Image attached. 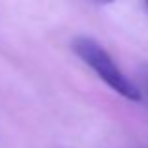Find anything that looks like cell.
Listing matches in <instances>:
<instances>
[{"label":"cell","instance_id":"obj_2","mask_svg":"<svg viewBox=\"0 0 148 148\" xmlns=\"http://www.w3.org/2000/svg\"><path fill=\"white\" fill-rule=\"evenodd\" d=\"M99 2H103V4H111V2H114V0H99Z\"/></svg>","mask_w":148,"mask_h":148},{"label":"cell","instance_id":"obj_1","mask_svg":"<svg viewBox=\"0 0 148 148\" xmlns=\"http://www.w3.org/2000/svg\"><path fill=\"white\" fill-rule=\"evenodd\" d=\"M71 49L83 60V64L88 66L98 75V79L103 81L112 92H116L127 101H135V103L143 99L141 88L120 69V66L109 54V51L101 43H98L94 38H88V36L75 38L71 43Z\"/></svg>","mask_w":148,"mask_h":148},{"label":"cell","instance_id":"obj_3","mask_svg":"<svg viewBox=\"0 0 148 148\" xmlns=\"http://www.w3.org/2000/svg\"><path fill=\"white\" fill-rule=\"evenodd\" d=\"M143 2H145V8L148 10V0H143Z\"/></svg>","mask_w":148,"mask_h":148},{"label":"cell","instance_id":"obj_4","mask_svg":"<svg viewBox=\"0 0 148 148\" xmlns=\"http://www.w3.org/2000/svg\"><path fill=\"white\" fill-rule=\"evenodd\" d=\"M146 94H148V79H146Z\"/></svg>","mask_w":148,"mask_h":148}]
</instances>
